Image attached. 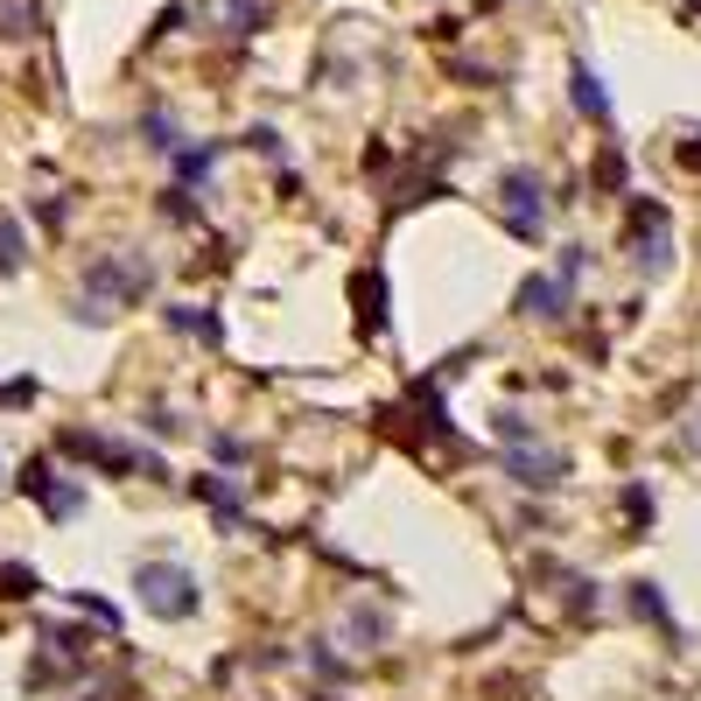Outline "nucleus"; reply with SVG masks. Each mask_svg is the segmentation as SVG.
<instances>
[{
  "instance_id": "1",
  "label": "nucleus",
  "mask_w": 701,
  "mask_h": 701,
  "mask_svg": "<svg viewBox=\"0 0 701 701\" xmlns=\"http://www.w3.org/2000/svg\"><path fill=\"white\" fill-rule=\"evenodd\" d=\"M134 590H141V603L155 617H168V624H183V617H197V576L189 568H176V561H141L134 568Z\"/></svg>"
},
{
  "instance_id": "2",
  "label": "nucleus",
  "mask_w": 701,
  "mask_h": 701,
  "mask_svg": "<svg viewBox=\"0 0 701 701\" xmlns=\"http://www.w3.org/2000/svg\"><path fill=\"white\" fill-rule=\"evenodd\" d=\"M624 232H632V260H638L646 281H659L673 267V211H667V204H632Z\"/></svg>"
},
{
  "instance_id": "3",
  "label": "nucleus",
  "mask_w": 701,
  "mask_h": 701,
  "mask_svg": "<svg viewBox=\"0 0 701 701\" xmlns=\"http://www.w3.org/2000/svg\"><path fill=\"white\" fill-rule=\"evenodd\" d=\"M85 288H91V302H141L147 288H155V267H147L141 253H106V260H91L85 267Z\"/></svg>"
},
{
  "instance_id": "4",
  "label": "nucleus",
  "mask_w": 701,
  "mask_h": 701,
  "mask_svg": "<svg viewBox=\"0 0 701 701\" xmlns=\"http://www.w3.org/2000/svg\"><path fill=\"white\" fill-rule=\"evenodd\" d=\"M56 457H78V463H99V470H147V478L162 470L147 449H127V442L91 435V428H64V435H56Z\"/></svg>"
},
{
  "instance_id": "5",
  "label": "nucleus",
  "mask_w": 701,
  "mask_h": 701,
  "mask_svg": "<svg viewBox=\"0 0 701 701\" xmlns=\"http://www.w3.org/2000/svg\"><path fill=\"white\" fill-rule=\"evenodd\" d=\"M499 197H505V232L513 239H540V224H547V189L534 168H505L499 176Z\"/></svg>"
},
{
  "instance_id": "6",
  "label": "nucleus",
  "mask_w": 701,
  "mask_h": 701,
  "mask_svg": "<svg viewBox=\"0 0 701 701\" xmlns=\"http://www.w3.org/2000/svg\"><path fill=\"white\" fill-rule=\"evenodd\" d=\"M22 491H29L35 505H43L50 519H78V513H85V484L56 478V470H50V457H29V463H22Z\"/></svg>"
},
{
  "instance_id": "7",
  "label": "nucleus",
  "mask_w": 701,
  "mask_h": 701,
  "mask_svg": "<svg viewBox=\"0 0 701 701\" xmlns=\"http://www.w3.org/2000/svg\"><path fill=\"white\" fill-rule=\"evenodd\" d=\"M505 478L526 484V491H555V484L568 478V457L540 449V435H534V442H513V449H505Z\"/></svg>"
},
{
  "instance_id": "8",
  "label": "nucleus",
  "mask_w": 701,
  "mask_h": 701,
  "mask_svg": "<svg viewBox=\"0 0 701 701\" xmlns=\"http://www.w3.org/2000/svg\"><path fill=\"white\" fill-rule=\"evenodd\" d=\"M568 295H576V288H561L555 274H526L519 281V316H534V324H561Z\"/></svg>"
},
{
  "instance_id": "9",
  "label": "nucleus",
  "mask_w": 701,
  "mask_h": 701,
  "mask_svg": "<svg viewBox=\"0 0 701 701\" xmlns=\"http://www.w3.org/2000/svg\"><path fill=\"white\" fill-rule=\"evenodd\" d=\"M189 491H197V499L218 513V526H224V534H232V526L245 519V491H239V478H197Z\"/></svg>"
},
{
  "instance_id": "10",
  "label": "nucleus",
  "mask_w": 701,
  "mask_h": 701,
  "mask_svg": "<svg viewBox=\"0 0 701 701\" xmlns=\"http://www.w3.org/2000/svg\"><path fill=\"white\" fill-rule=\"evenodd\" d=\"M568 99H576L582 120H611V91H603V78H596L590 64H576V70H568Z\"/></svg>"
},
{
  "instance_id": "11",
  "label": "nucleus",
  "mask_w": 701,
  "mask_h": 701,
  "mask_svg": "<svg viewBox=\"0 0 701 701\" xmlns=\"http://www.w3.org/2000/svg\"><path fill=\"white\" fill-rule=\"evenodd\" d=\"M351 295H358V330H365V337H379V324H386V274H358L351 281Z\"/></svg>"
},
{
  "instance_id": "12",
  "label": "nucleus",
  "mask_w": 701,
  "mask_h": 701,
  "mask_svg": "<svg viewBox=\"0 0 701 701\" xmlns=\"http://www.w3.org/2000/svg\"><path fill=\"white\" fill-rule=\"evenodd\" d=\"M162 324H168V330H183V337H204V344H224V324H218V316L183 309V302H168V309H162Z\"/></svg>"
},
{
  "instance_id": "13",
  "label": "nucleus",
  "mask_w": 701,
  "mask_h": 701,
  "mask_svg": "<svg viewBox=\"0 0 701 701\" xmlns=\"http://www.w3.org/2000/svg\"><path fill=\"white\" fill-rule=\"evenodd\" d=\"M632 611L646 617V624H659V632L680 646V624H673V611H667V596H659V582H632Z\"/></svg>"
},
{
  "instance_id": "14",
  "label": "nucleus",
  "mask_w": 701,
  "mask_h": 701,
  "mask_svg": "<svg viewBox=\"0 0 701 701\" xmlns=\"http://www.w3.org/2000/svg\"><path fill=\"white\" fill-rule=\"evenodd\" d=\"M141 134H147V147H162V155H176V147H183V127L168 120V112H141Z\"/></svg>"
},
{
  "instance_id": "15",
  "label": "nucleus",
  "mask_w": 701,
  "mask_h": 701,
  "mask_svg": "<svg viewBox=\"0 0 701 701\" xmlns=\"http://www.w3.org/2000/svg\"><path fill=\"white\" fill-rule=\"evenodd\" d=\"M22 260H29L22 224H14V218H0V274H22Z\"/></svg>"
},
{
  "instance_id": "16",
  "label": "nucleus",
  "mask_w": 701,
  "mask_h": 701,
  "mask_svg": "<svg viewBox=\"0 0 701 701\" xmlns=\"http://www.w3.org/2000/svg\"><path fill=\"white\" fill-rule=\"evenodd\" d=\"M35 590H43V582H35V568H22V561L0 568V596H8V603H29Z\"/></svg>"
},
{
  "instance_id": "17",
  "label": "nucleus",
  "mask_w": 701,
  "mask_h": 701,
  "mask_svg": "<svg viewBox=\"0 0 701 701\" xmlns=\"http://www.w3.org/2000/svg\"><path fill=\"white\" fill-rule=\"evenodd\" d=\"M218 22L232 35H253L260 29V0H218Z\"/></svg>"
},
{
  "instance_id": "18",
  "label": "nucleus",
  "mask_w": 701,
  "mask_h": 701,
  "mask_svg": "<svg viewBox=\"0 0 701 701\" xmlns=\"http://www.w3.org/2000/svg\"><path fill=\"white\" fill-rule=\"evenodd\" d=\"M168 162H176V183L189 189V183H197V176H204V168H211V162H218V147H176V155H168Z\"/></svg>"
},
{
  "instance_id": "19",
  "label": "nucleus",
  "mask_w": 701,
  "mask_h": 701,
  "mask_svg": "<svg viewBox=\"0 0 701 701\" xmlns=\"http://www.w3.org/2000/svg\"><path fill=\"white\" fill-rule=\"evenodd\" d=\"M155 211H162V218H176V224H197V204H189V189H183V183H176V189H162Z\"/></svg>"
},
{
  "instance_id": "20",
  "label": "nucleus",
  "mask_w": 701,
  "mask_h": 701,
  "mask_svg": "<svg viewBox=\"0 0 701 701\" xmlns=\"http://www.w3.org/2000/svg\"><path fill=\"white\" fill-rule=\"evenodd\" d=\"M596 189H603V197H617V189H624V155H617V147H603V155H596Z\"/></svg>"
},
{
  "instance_id": "21",
  "label": "nucleus",
  "mask_w": 701,
  "mask_h": 701,
  "mask_svg": "<svg viewBox=\"0 0 701 701\" xmlns=\"http://www.w3.org/2000/svg\"><path fill=\"white\" fill-rule=\"evenodd\" d=\"M245 457H253V449H245L239 435H211V463H224V470H245Z\"/></svg>"
},
{
  "instance_id": "22",
  "label": "nucleus",
  "mask_w": 701,
  "mask_h": 701,
  "mask_svg": "<svg viewBox=\"0 0 701 701\" xmlns=\"http://www.w3.org/2000/svg\"><path fill=\"white\" fill-rule=\"evenodd\" d=\"M70 603H78V611H85V617H99V624H106V632H120V611H112V603H106V596H91V590H70Z\"/></svg>"
},
{
  "instance_id": "23",
  "label": "nucleus",
  "mask_w": 701,
  "mask_h": 701,
  "mask_svg": "<svg viewBox=\"0 0 701 701\" xmlns=\"http://www.w3.org/2000/svg\"><path fill=\"white\" fill-rule=\"evenodd\" d=\"M624 513H632V526L646 534V526H653V491H646V484H632V491H624Z\"/></svg>"
},
{
  "instance_id": "24",
  "label": "nucleus",
  "mask_w": 701,
  "mask_h": 701,
  "mask_svg": "<svg viewBox=\"0 0 701 701\" xmlns=\"http://www.w3.org/2000/svg\"><path fill=\"white\" fill-rule=\"evenodd\" d=\"M499 442L513 449V442H534V421L526 414H499Z\"/></svg>"
},
{
  "instance_id": "25",
  "label": "nucleus",
  "mask_w": 701,
  "mask_h": 701,
  "mask_svg": "<svg viewBox=\"0 0 701 701\" xmlns=\"http://www.w3.org/2000/svg\"><path fill=\"white\" fill-rule=\"evenodd\" d=\"M141 428H147V435H183V414H168V407H147V414H141Z\"/></svg>"
},
{
  "instance_id": "26",
  "label": "nucleus",
  "mask_w": 701,
  "mask_h": 701,
  "mask_svg": "<svg viewBox=\"0 0 701 701\" xmlns=\"http://www.w3.org/2000/svg\"><path fill=\"white\" fill-rule=\"evenodd\" d=\"M568 611L590 617V611H596V582H568Z\"/></svg>"
},
{
  "instance_id": "27",
  "label": "nucleus",
  "mask_w": 701,
  "mask_h": 701,
  "mask_svg": "<svg viewBox=\"0 0 701 701\" xmlns=\"http://www.w3.org/2000/svg\"><path fill=\"white\" fill-rule=\"evenodd\" d=\"M35 218H43V224H50V232H56V224H64V218H70V197H43V204H35Z\"/></svg>"
},
{
  "instance_id": "28",
  "label": "nucleus",
  "mask_w": 701,
  "mask_h": 701,
  "mask_svg": "<svg viewBox=\"0 0 701 701\" xmlns=\"http://www.w3.org/2000/svg\"><path fill=\"white\" fill-rule=\"evenodd\" d=\"M35 401V379H14V386H0V407H29Z\"/></svg>"
},
{
  "instance_id": "29",
  "label": "nucleus",
  "mask_w": 701,
  "mask_h": 701,
  "mask_svg": "<svg viewBox=\"0 0 701 701\" xmlns=\"http://www.w3.org/2000/svg\"><path fill=\"white\" fill-rule=\"evenodd\" d=\"M351 632L358 638H379V632H386V617H379V611H351Z\"/></svg>"
},
{
  "instance_id": "30",
  "label": "nucleus",
  "mask_w": 701,
  "mask_h": 701,
  "mask_svg": "<svg viewBox=\"0 0 701 701\" xmlns=\"http://www.w3.org/2000/svg\"><path fill=\"white\" fill-rule=\"evenodd\" d=\"M309 659H316V673H324V680H351V667H344V659H330V653H324V646H316V653H309Z\"/></svg>"
},
{
  "instance_id": "31",
  "label": "nucleus",
  "mask_w": 701,
  "mask_h": 701,
  "mask_svg": "<svg viewBox=\"0 0 701 701\" xmlns=\"http://www.w3.org/2000/svg\"><path fill=\"white\" fill-rule=\"evenodd\" d=\"M245 147H260V155H281V134H274V127H253V134H245Z\"/></svg>"
},
{
  "instance_id": "32",
  "label": "nucleus",
  "mask_w": 701,
  "mask_h": 701,
  "mask_svg": "<svg viewBox=\"0 0 701 701\" xmlns=\"http://www.w3.org/2000/svg\"><path fill=\"white\" fill-rule=\"evenodd\" d=\"M680 162H688V168H701V134H688V141H680Z\"/></svg>"
}]
</instances>
